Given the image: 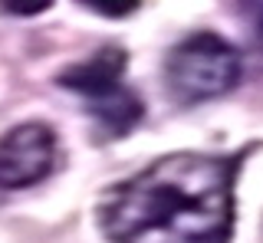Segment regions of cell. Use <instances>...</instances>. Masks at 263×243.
Instances as JSON below:
<instances>
[{"instance_id":"6da1fadb","label":"cell","mask_w":263,"mask_h":243,"mask_svg":"<svg viewBox=\"0 0 263 243\" xmlns=\"http://www.w3.org/2000/svg\"><path fill=\"white\" fill-rule=\"evenodd\" d=\"M234 181V158L175 151L105 191L99 224L109 243H227Z\"/></svg>"},{"instance_id":"7a4b0ae2","label":"cell","mask_w":263,"mask_h":243,"mask_svg":"<svg viewBox=\"0 0 263 243\" xmlns=\"http://www.w3.org/2000/svg\"><path fill=\"white\" fill-rule=\"evenodd\" d=\"M240 53L217 33H194L181 39L164 59L168 89L181 102H208L240 83Z\"/></svg>"},{"instance_id":"3957f363","label":"cell","mask_w":263,"mask_h":243,"mask_svg":"<svg viewBox=\"0 0 263 243\" xmlns=\"http://www.w3.org/2000/svg\"><path fill=\"white\" fill-rule=\"evenodd\" d=\"M56 132L43 121H23L0 138V188L23 191L40 184L56 165Z\"/></svg>"},{"instance_id":"277c9868","label":"cell","mask_w":263,"mask_h":243,"mask_svg":"<svg viewBox=\"0 0 263 243\" xmlns=\"http://www.w3.org/2000/svg\"><path fill=\"white\" fill-rule=\"evenodd\" d=\"M125 63H128V56H125L122 46H102V50L92 53L86 63H76V66L63 69L56 83L89 102V99H96V95L109 92V89H115L122 83Z\"/></svg>"},{"instance_id":"5b68a950","label":"cell","mask_w":263,"mask_h":243,"mask_svg":"<svg viewBox=\"0 0 263 243\" xmlns=\"http://www.w3.org/2000/svg\"><path fill=\"white\" fill-rule=\"evenodd\" d=\"M86 105H89V115H92L99 125H102V132L112 135V138L132 132V128L142 121V115H145L142 99H138L132 89H125L122 83L115 86V89H109V92L89 99Z\"/></svg>"},{"instance_id":"8992f818","label":"cell","mask_w":263,"mask_h":243,"mask_svg":"<svg viewBox=\"0 0 263 243\" xmlns=\"http://www.w3.org/2000/svg\"><path fill=\"white\" fill-rule=\"evenodd\" d=\"M86 10L99 13V17H109V20H125L142 7V0H79Z\"/></svg>"},{"instance_id":"52a82bcc","label":"cell","mask_w":263,"mask_h":243,"mask_svg":"<svg viewBox=\"0 0 263 243\" xmlns=\"http://www.w3.org/2000/svg\"><path fill=\"white\" fill-rule=\"evenodd\" d=\"M53 7V0H0V10L10 17H36Z\"/></svg>"},{"instance_id":"ba28073f","label":"cell","mask_w":263,"mask_h":243,"mask_svg":"<svg viewBox=\"0 0 263 243\" xmlns=\"http://www.w3.org/2000/svg\"><path fill=\"white\" fill-rule=\"evenodd\" d=\"M243 7H250L257 17H263V0H243Z\"/></svg>"}]
</instances>
